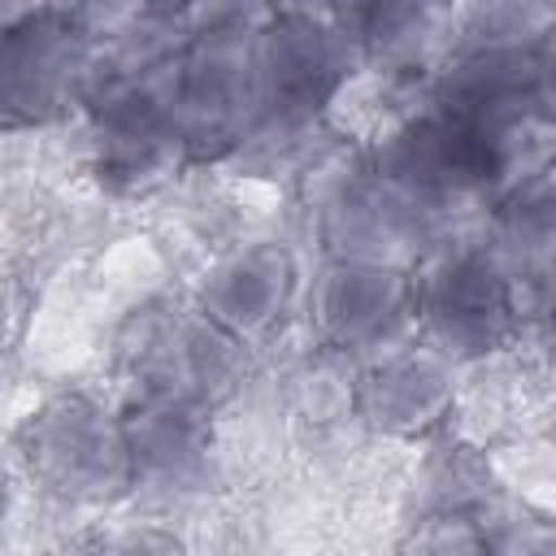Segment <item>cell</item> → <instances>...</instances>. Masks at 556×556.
I'll list each match as a JSON object with an SVG mask.
<instances>
[{
  "label": "cell",
  "instance_id": "obj_1",
  "mask_svg": "<svg viewBox=\"0 0 556 556\" xmlns=\"http://www.w3.org/2000/svg\"><path fill=\"white\" fill-rule=\"evenodd\" d=\"M26 460H30V473L39 469L56 491L65 495H96V473L109 469V460L126 456L130 443L122 434H109L96 413L78 400L70 404H56L48 413H30V426H26Z\"/></svg>",
  "mask_w": 556,
  "mask_h": 556
}]
</instances>
